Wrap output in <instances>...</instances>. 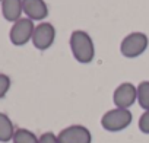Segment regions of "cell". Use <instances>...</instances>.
<instances>
[{"mask_svg":"<svg viewBox=\"0 0 149 143\" xmlns=\"http://www.w3.org/2000/svg\"><path fill=\"white\" fill-rule=\"evenodd\" d=\"M70 50L72 54L78 63L81 64H89L94 57H95V45L92 37L84 31V29H76L70 35Z\"/></svg>","mask_w":149,"mask_h":143,"instance_id":"cell-1","label":"cell"},{"mask_svg":"<svg viewBox=\"0 0 149 143\" xmlns=\"http://www.w3.org/2000/svg\"><path fill=\"white\" fill-rule=\"evenodd\" d=\"M133 121V114L130 110L124 108H113L108 110L101 117V126L104 130L110 133H117L126 130Z\"/></svg>","mask_w":149,"mask_h":143,"instance_id":"cell-2","label":"cell"},{"mask_svg":"<svg viewBox=\"0 0 149 143\" xmlns=\"http://www.w3.org/2000/svg\"><path fill=\"white\" fill-rule=\"evenodd\" d=\"M149 45V38L143 32H132L126 35L120 44V53L126 58H136L142 56Z\"/></svg>","mask_w":149,"mask_h":143,"instance_id":"cell-3","label":"cell"},{"mask_svg":"<svg viewBox=\"0 0 149 143\" xmlns=\"http://www.w3.org/2000/svg\"><path fill=\"white\" fill-rule=\"evenodd\" d=\"M34 29H35V25H34V21L28 19V18H21L19 21H16L12 28H10V32H9V38H10V42L16 47H21V45H25L28 41L32 40V35H34Z\"/></svg>","mask_w":149,"mask_h":143,"instance_id":"cell-4","label":"cell"},{"mask_svg":"<svg viewBox=\"0 0 149 143\" xmlns=\"http://www.w3.org/2000/svg\"><path fill=\"white\" fill-rule=\"evenodd\" d=\"M54 40H56V28H54V25L50 24V22H41L40 25L35 26L31 42L34 44V47L37 50L45 51L54 44Z\"/></svg>","mask_w":149,"mask_h":143,"instance_id":"cell-5","label":"cell"},{"mask_svg":"<svg viewBox=\"0 0 149 143\" xmlns=\"http://www.w3.org/2000/svg\"><path fill=\"white\" fill-rule=\"evenodd\" d=\"M60 143H92V134L88 127L81 124H72L64 127L58 134Z\"/></svg>","mask_w":149,"mask_h":143,"instance_id":"cell-6","label":"cell"},{"mask_svg":"<svg viewBox=\"0 0 149 143\" xmlns=\"http://www.w3.org/2000/svg\"><path fill=\"white\" fill-rule=\"evenodd\" d=\"M136 101H137V88L130 82L120 83L113 94V102L116 108L129 110Z\"/></svg>","mask_w":149,"mask_h":143,"instance_id":"cell-7","label":"cell"},{"mask_svg":"<svg viewBox=\"0 0 149 143\" xmlns=\"http://www.w3.org/2000/svg\"><path fill=\"white\" fill-rule=\"evenodd\" d=\"M22 9L31 21H42L48 16V6L44 0H22Z\"/></svg>","mask_w":149,"mask_h":143,"instance_id":"cell-8","label":"cell"},{"mask_svg":"<svg viewBox=\"0 0 149 143\" xmlns=\"http://www.w3.org/2000/svg\"><path fill=\"white\" fill-rule=\"evenodd\" d=\"M2 13L3 18L9 22H16L21 19L24 9H22V0H3L2 2Z\"/></svg>","mask_w":149,"mask_h":143,"instance_id":"cell-9","label":"cell"},{"mask_svg":"<svg viewBox=\"0 0 149 143\" xmlns=\"http://www.w3.org/2000/svg\"><path fill=\"white\" fill-rule=\"evenodd\" d=\"M15 131H16L15 126L9 118V115H6L5 112H0V142L2 143L10 142L13 139Z\"/></svg>","mask_w":149,"mask_h":143,"instance_id":"cell-10","label":"cell"},{"mask_svg":"<svg viewBox=\"0 0 149 143\" xmlns=\"http://www.w3.org/2000/svg\"><path fill=\"white\" fill-rule=\"evenodd\" d=\"M12 142L13 143H40V137H37V134L28 128H16Z\"/></svg>","mask_w":149,"mask_h":143,"instance_id":"cell-11","label":"cell"},{"mask_svg":"<svg viewBox=\"0 0 149 143\" xmlns=\"http://www.w3.org/2000/svg\"><path fill=\"white\" fill-rule=\"evenodd\" d=\"M136 88H137V102L140 108L149 111V81L140 82Z\"/></svg>","mask_w":149,"mask_h":143,"instance_id":"cell-12","label":"cell"},{"mask_svg":"<svg viewBox=\"0 0 149 143\" xmlns=\"http://www.w3.org/2000/svg\"><path fill=\"white\" fill-rule=\"evenodd\" d=\"M10 78L8 76V75H5V73H0V99L2 98H5L6 96V94L9 92V89H10Z\"/></svg>","mask_w":149,"mask_h":143,"instance_id":"cell-13","label":"cell"},{"mask_svg":"<svg viewBox=\"0 0 149 143\" xmlns=\"http://www.w3.org/2000/svg\"><path fill=\"white\" fill-rule=\"evenodd\" d=\"M137 126H139V130L143 134H149V111H143V114L139 118Z\"/></svg>","mask_w":149,"mask_h":143,"instance_id":"cell-14","label":"cell"},{"mask_svg":"<svg viewBox=\"0 0 149 143\" xmlns=\"http://www.w3.org/2000/svg\"><path fill=\"white\" fill-rule=\"evenodd\" d=\"M40 143H60L57 134H54L53 131H45L40 136Z\"/></svg>","mask_w":149,"mask_h":143,"instance_id":"cell-15","label":"cell"},{"mask_svg":"<svg viewBox=\"0 0 149 143\" xmlns=\"http://www.w3.org/2000/svg\"><path fill=\"white\" fill-rule=\"evenodd\" d=\"M2 2H3V0H0V3H2Z\"/></svg>","mask_w":149,"mask_h":143,"instance_id":"cell-16","label":"cell"}]
</instances>
